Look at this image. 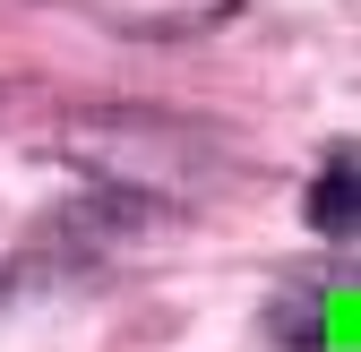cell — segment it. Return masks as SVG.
<instances>
[{"label":"cell","instance_id":"cell-1","mask_svg":"<svg viewBox=\"0 0 361 352\" xmlns=\"http://www.w3.org/2000/svg\"><path fill=\"white\" fill-rule=\"evenodd\" d=\"M276 335H284L293 352H361V292H353V258H344V267L327 258V267L284 301V310H276Z\"/></svg>","mask_w":361,"mask_h":352},{"label":"cell","instance_id":"cell-2","mask_svg":"<svg viewBox=\"0 0 361 352\" xmlns=\"http://www.w3.org/2000/svg\"><path fill=\"white\" fill-rule=\"evenodd\" d=\"M310 224H319L327 241H353V155H336L319 172V189H310Z\"/></svg>","mask_w":361,"mask_h":352}]
</instances>
